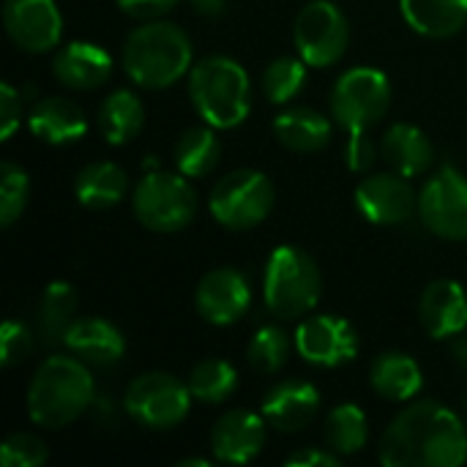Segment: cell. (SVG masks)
<instances>
[{"label":"cell","mask_w":467,"mask_h":467,"mask_svg":"<svg viewBox=\"0 0 467 467\" xmlns=\"http://www.w3.org/2000/svg\"><path fill=\"white\" fill-rule=\"evenodd\" d=\"M386 467H460L467 462V424L441 402L408 405L383 432Z\"/></svg>","instance_id":"6da1fadb"},{"label":"cell","mask_w":467,"mask_h":467,"mask_svg":"<svg viewBox=\"0 0 467 467\" xmlns=\"http://www.w3.org/2000/svg\"><path fill=\"white\" fill-rule=\"evenodd\" d=\"M194 47L186 30L167 19L142 22L123 41V71L142 90H164L192 71Z\"/></svg>","instance_id":"7a4b0ae2"},{"label":"cell","mask_w":467,"mask_h":467,"mask_svg":"<svg viewBox=\"0 0 467 467\" xmlns=\"http://www.w3.org/2000/svg\"><path fill=\"white\" fill-rule=\"evenodd\" d=\"M96 402L90 369L77 356H52L30 378L27 416L36 427L63 430Z\"/></svg>","instance_id":"3957f363"},{"label":"cell","mask_w":467,"mask_h":467,"mask_svg":"<svg viewBox=\"0 0 467 467\" xmlns=\"http://www.w3.org/2000/svg\"><path fill=\"white\" fill-rule=\"evenodd\" d=\"M189 99L208 126L230 131L252 112V82L235 57L208 55L189 71Z\"/></svg>","instance_id":"277c9868"},{"label":"cell","mask_w":467,"mask_h":467,"mask_svg":"<svg viewBox=\"0 0 467 467\" xmlns=\"http://www.w3.org/2000/svg\"><path fill=\"white\" fill-rule=\"evenodd\" d=\"M323 293V276L312 254L298 246H276L263 271L265 309L279 320H301L317 304Z\"/></svg>","instance_id":"5b68a950"},{"label":"cell","mask_w":467,"mask_h":467,"mask_svg":"<svg viewBox=\"0 0 467 467\" xmlns=\"http://www.w3.org/2000/svg\"><path fill=\"white\" fill-rule=\"evenodd\" d=\"M181 172H148L131 194L137 222L150 233H181L197 216V192Z\"/></svg>","instance_id":"8992f818"},{"label":"cell","mask_w":467,"mask_h":467,"mask_svg":"<svg viewBox=\"0 0 467 467\" xmlns=\"http://www.w3.org/2000/svg\"><path fill=\"white\" fill-rule=\"evenodd\" d=\"M274 200H276V192H274L271 178L263 175L260 170L244 167L219 178V183L211 189L208 208H211V216L224 230L241 233L265 222L268 213L274 211Z\"/></svg>","instance_id":"52a82bcc"},{"label":"cell","mask_w":467,"mask_h":467,"mask_svg":"<svg viewBox=\"0 0 467 467\" xmlns=\"http://www.w3.org/2000/svg\"><path fill=\"white\" fill-rule=\"evenodd\" d=\"M391 107V82L380 68L356 66L345 71L331 90V118L348 131H369Z\"/></svg>","instance_id":"ba28073f"},{"label":"cell","mask_w":467,"mask_h":467,"mask_svg":"<svg viewBox=\"0 0 467 467\" xmlns=\"http://www.w3.org/2000/svg\"><path fill=\"white\" fill-rule=\"evenodd\" d=\"M192 391L186 380L170 372H145L131 380L123 397L126 413L145 430H175L192 410Z\"/></svg>","instance_id":"9c48e42d"},{"label":"cell","mask_w":467,"mask_h":467,"mask_svg":"<svg viewBox=\"0 0 467 467\" xmlns=\"http://www.w3.org/2000/svg\"><path fill=\"white\" fill-rule=\"evenodd\" d=\"M293 41L306 66L328 68L339 63L350 47V22L337 3L312 0L296 16Z\"/></svg>","instance_id":"30bf717a"},{"label":"cell","mask_w":467,"mask_h":467,"mask_svg":"<svg viewBox=\"0 0 467 467\" xmlns=\"http://www.w3.org/2000/svg\"><path fill=\"white\" fill-rule=\"evenodd\" d=\"M424 227L443 241H467V175L443 164L419 192Z\"/></svg>","instance_id":"8fae6325"},{"label":"cell","mask_w":467,"mask_h":467,"mask_svg":"<svg viewBox=\"0 0 467 467\" xmlns=\"http://www.w3.org/2000/svg\"><path fill=\"white\" fill-rule=\"evenodd\" d=\"M296 350L306 364L337 369L342 364L356 361L358 356V334L339 315H312L306 317L296 337Z\"/></svg>","instance_id":"7c38bea8"},{"label":"cell","mask_w":467,"mask_h":467,"mask_svg":"<svg viewBox=\"0 0 467 467\" xmlns=\"http://www.w3.org/2000/svg\"><path fill=\"white\" fill-rule=\"evenodd\" d=\"M3 27L8 38L30 55L52 52L63 38V16L55 0H5Z\"/></svg>","instance_id":"4fadbf2b"},{"label":"cell","mask_w":467,"mask_h":467,"mask_svg":"<svg viewBox=\"0 0 467 467\" xmlns=\"http://www.w3.org/2000/svg\"><path fill=\"white\" fill-rule=\"evenodd\" d=\"M408 181L410 178L394 170L367 175L356 189V205L361 216L380 227L405 224L419 211V197Z\"/></svg>","instance_id":"5bb4252c"},{"label":"cell","mask_w":467,"mask_h":467,"mask_svg":"<svg viewBox=\"0 0 467 467\" xmlns=\"http://www.w3.org/2000/svg\"><path fill=\"white\" fill-rule=\"evenodd\" d=\"M252 304V290L246 276L238 268L222 265L208 271L197 282L194 306L200 317L211 326H233L238 323Z\"/></svg>","instance_id":"9a60e30c"},{"label":"cell","mask_w":467,"mask_h":467,"mask_svg":"<svg viewBox=\"0 0 467 467\" xmlns=\"http://www.w3.org/2000/svg\"><path fill=\"white\" fill-rule=\"evenodd\" d=\"M268 421L252 410H230L211 430V451L224 465H246L265 446Z\"/></svg>","instance_id":"2e32d148"},{"label":"cell","mask_w":467,"mask_h":467,"mask_svg":"<svg viewBox=\"0 0 467 467\" xmlns=\"http://www.w3.org/2000/svg\"><path fill=\"white\" fill-rule=\"evenodd\" d=\"M320 410V391L306 380H282L263 397V419L276 432L306 430Z\"/></svg>","instance_id":"e0dca14e"},{"label":"cell","mask_w":467,"mask_h":467,"mask_svg":"<svg viewBox=\"0 0 467 467\" xmlns=\"http://www.w3.org/2000/svg\"><path fill=\"white\" fill-rule=\"evenodd\" d=\"M419 317L432 339H454L467 331V293L454 279H435L419 301Z\"/></svg>","instance_id":"ac0fdd59"},{"label":"cell","mask_w":467,"mask_h":467,"mask_svg":"<svg viewBox=\"0 0 467 467\" xmlns=\"http://www.w3.org/2000/svg\"><path fill=\"white\" fill-rule=\"evenodd\" d=\"M52 74L68 90H96L112 77V57L104 47L90 41H71L57 49Z\"/></svg>","instance_id":"d6986e66"},{"label":"cell","mask_w":467,"mask_h":467,"mask_svg":"<svg viewBox=\"0 0 467 467\" xmlns=\"http://www.w3.org/2000/svg\"><path fill=\"white\" fill-rule=\"evenodd\" d=\"M27 129L47 145H71L85 137L88 118L82 107L66 96H44L27 115Z\"/></svg>","instance_id":"ffe728a7"},{"label":"cell","mask_w":467,"mask_h":467,"mask_svg":"<svg viewBox=\"0 0 467 467\" xmlns=\"http://www.w3.org/2000/svg\"><path fill=\"white\" fill-rule=\"evenodd\" d=\"M66 350L88 367H115L126 353V339L109 320L77 317L66 334Z\"/></svg>","instance_id":"44dd1931"},{"label":"cell","mask_w":467,"mask_h":467,"mask_svg":"<svg viewBox=\"0 0 467 467\" xmlns=\"http://www.w3.org/2000/svg\"><path fill=\"white\" fill-rule=\"evenodd\" d=\"M380 156L405 178H419L435 164L432 140L413 123H394L380 140Z\"/></svg>","instance_id":"7402d4cb"},{"label":"cell","mask_w":467,"mask_h":467,"mask_svg":"<svg viewBox=\"0 0 467 467\" xmlns=\"http://www.w3.org/2000/svg\"><path fill=\"white\" fill-rule=\"evenodd\" d=\"M276 140L296 153H317L331 142V120L312 107H287L274 118Z\"/></svg>","instance_id":"603a6c76"},{"label":"cell","mask_w":467,"mask_h":467,"mask_svg":"<svg viewBox=\"0 0 467 467\" xmlns=\"http://www.w3.org/2000/svg\"><path fill=\"white\" fill-rule=\"evenodd\" d=\"M421 383H424L421 367H419L416 358L408 356V353L389 350V353H380V356L372 361L369 386H372V391H375L380 400H389V402H408V400H413V397L421 391Z\"/></svg>","instance_id":"cb8c5ba5"},{"label":"cell","mask_w":467,"mask_h":467,"mask_svg":"<svg viewBox=\"0 0 467 467\" xmlns=\"http://www.w3.org/2000/svg\"><path fill=\"white\" fill-rule=\"evenodd\" d=\"M74 194L90 211H109L129 194V175L112 161H90L77 172Z\"/></svg>","instance_id":"d4e9b609"},{"label":"cell","mask_w":467,"mask_h":467,"mask_svg":"<svg viewBox=\"0 0 467 467\" xmlns=\"http://www.w3.org/2000/svg\"><path fill=\"white\" fill-rule=\"evenodd\" d=\"M402 16L419 36L451 38L467 25V0H400Z\"/></svg>","instance_id":"484cf974"},{"label":"cell","mask_w":467,"mask_h":467,"mask_svg":"<svg viewBox=\"0 0 467 467\" xmlns=\"http://www.w3.org/2000/svg\"><path fill=\"white\" fill-rule=\"evenodd\" d=\"M77 290L68 282H49L36 304V337L47 348L66 345V334L77 320Z\"/></svg>","instance_id":"4316f807"},{"label":"cell","mask_w":467,"mask_h":467,"mask_svg":"<svg viewBox=\"0 0 467 467\" xmlns=\"http://www.w3.org/2000/svg\"><path fill=\"white\" fill-rule=\"evenodd\" d=\"M145 126V104L131 90H112L99 107V129L109 145H126Z\"/></svg>","instance_id":"83f0119b"},{"label":"cell","mask_w":467,"mask_h":467,"mask_svg":"<svg viewBox=\"0 0 467 467\" xmlns=\"http://www.w3.org/2000/svg\"><path fill=\"white\" fill-rule=\"evenodd\" d=\"M175 167L186 178H205L219 167L222 159V142L216 137L213 126H192L181 134L172 150Z\"/></svg>","instance_id":"f1b7e54d"},{"label":"cell","mask_w":467,"mask_h":467,"mask_svg":"<svg viewBox=\"0 0 467 467\" xmlns=\"http://www.w3.org/2000/svg\"><path fill=\"white\" fill-rule=\"evenodd\" d=\"M326 443L331 451H337L339 457H353L358 451H364L367 441H369V424L367 416L358 405L345 402L337 405L328 419H326Z\"/></svg>","instance_id":"f546056e"},{"label":"cell","mask_w":467,"mask_h":467,"mask_svg":"<svg viewBox=\"0 0 467 467\" xmlns=\"http://www.w3.org/2000/svg\"><path fill=\"white\" fill-rule=\"evenodd\" d=\"M186 386L192 397L202 405H222L227 402L238 389V372L224 358H205L197 367H192Z\"/></svg>","instance_id":"4dcf8cb0"},{"label":"cell","mask_w":467,"mask_h":467,"mask_svg":"<svg viewBox=\"0 0 467 467\" xmlns=\"http://www.w3.org/2000/svg\"><path fill=\"white\" fill-rule=\"evenodd\" d=\"M246 361L257 375H279L290 361V337L279 326H263L254 331L246 348Z\"/></svg>","instance_id":"1f68e13d"},{"label":"cell","mask_w":467,"mask_h":467,"mask_svg":"<svg viewBox=\"0 0 467 467\" xmlns=\"http://www.w3.org/2000/svg\"><path fill=\"white\" fill-rule=\"evenodd\" d=\"M306 85V60L282 55L263 71V93L271 104H290Z\"/></svg>","instance_id":"d6a6232c"},{"label":"cell","mask_w":467,"mask_h":467,"mask_svg":"<svg viewBox=\"0 0 467 467\" xmlns=\"http://www.w3.org/2000/svg\"><path fill=\"white\" fill-rule=\"evenodd\" d=\"M30 178L16 161L0 164V227L8 230L27 208Z\"/></svg>","instance_id":"836d02e7"},{"label":"cell","mask_w":467,"mask_h":467,"mask_svg":"<svg viewBox=\"0 0 467 467\" xmlns=\"http://www.w3.org/2000/svg\"><path fill=\"white\" fill-rule=\"evenodd\" d=\"M49 460L47 446L27 432H16L0 443V465L3 467H41Z\"/></svg>","instance_id":"e575fe53"},{"label":"cell","mask_w":467,"mask_h":467,"mask_svg":"<svg viewBox=\"0 0 467 467\" xmlns=\"http://www.w3.org/2000/svg\"><path fill=\"white\" fill-rule=\"evenodd\" d=\"M33 345H36V334L25 323L5 320L0 328V364L5 369L19 367L33 353Z\"/></svg>","instance_id":"d590c367"},{"label":"cell","mask_w":467,"mask_h":467,"mask_svg":"<svg viewBox=\"0 0 467 467\" xmlns=\"http://www.w3.org/2000/svg\"><path fill=\"white\" fill-rule=\"evenodd\" d=\"M380 148L375 145V140L367 131H353L348 134V145H345V161L348 170L353 172H369L378 161Z\"/></svg>","instance_id":"8d00e7d4"},{"label":"cell","mask_w":467,"mask_h":467,"mask_svg":"<svg viewBox=\"0 0 467 467\" xmlns=\"http://www.w3.org/2000/svg\"><path fill=\"white\" fill-rule=\"evenodd\" d=\"M22 123V99L11 82L0 85V140L8 142Z\"/></svg>","instance_id":"74e56055"},{"label":"cell","mask_w":467,"mask_h":467,"mask_svg":"<svg viewBox=\"0 0 467 467\" xmlns=\"http://www.w3.org/2000/svg\"><path fill=\"white\" fill-rule=\"evenodd\" d=\"M118 8L140 22H150V19H161L164 14H170L178 0H115Z\"/></svg>","instance_id":"f35d334b"},{"label":"cell","mask_w":467,"mask_h":467,"mask_svg":"<svg viewBox=\"0 0 467 467\" xmlns=\"http://www.w3.org/2000/svg\"><path fill=\"white\" fill-rule=\"evenodd\" d=\"M345 457H339L331 449H320V446H306L293 451L290 457H285V465L290 467H339Z\"/></svg>","instance_id":"ab89813d"},{"label":"cell","mask_w":467,"mask_h":467,"mask_svg":"<svg viewBox=\"0 0 467 467\" xmlns=\"http://www.w3.org/2000/svg\"><path fill=\"white\" fill-rule=\"evenodd\" d=\"M189 5L202 16H222L227 8V0H189Z\"/></svg>","instance_id":"60d3db41"},{"label":"cell","mask_w":467,"mask_h":467,"mask_svg":"<svg viewBox=\"0 0 467 467\" xmlns=\"http://www.w3.org/2000/svg\"><path fill=\"white\" fill-rule=\"evenodd\" d=\"M451 356H454V361L467 372V331H462L460 337L451 339Z\"/></svg>","instance_id":"b9f144b4"},{"label":"cell","mask_w":467,"mask_h":467,"mask_svg":"<svg viewBox=\"0 0 467 467\" xmlns=\"http://www.w3.org/2000/svg\"><path fill=\"white\" fill-rule=\"evenodd\" d=\"M175 467H211V460H202V457H189V460H181V462H175Z\"/></svg>","instance_id":"7bdbcfd3"},{"label":"cell","mask_w":467,"mask_h":467,"mask_svg":"<svg viewBox=\"0 0 467 467\" xmlns=\"http://www.w3.org/2000/svg\"><path fill=\"white\" fill-rule=\"evenodd\" d=\"M462 419H465V424H467V400H465V405H462Z\"/></svg>","instance_id":"ee69618b"}]
</instances>
